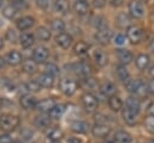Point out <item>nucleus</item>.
<instances>
[{"label": "nucleus", "instance_id": "f257e3e1", "mask_svg": "<svg viewBox=\"0 0 154 143\" xmlns=\"http://www.w3.org/2000/svg\"><path fill=\"white\" fill-rule=\"evenodd\" d=\"M19 125V118L13 114L0 115V129L4 131H12Z\"/></svg>", "mask_w": 154, "mask_h": 143}, {"label": "nucleus", "instance_id": "f03ea898", "mask_svg": "<svg viewBox=\"0 0 154 143\" xmlns=\"http://www.w3.org/2000/svg\"><path fill=\"white\" fill-rule=\"evenodd\" d=\"M77 87H78L77 82L75 79H72V78H63L59 82V89L66 96L73 95L76 93V90H77Z\"/></svg>", "mask_w": 154, "mask_h": 143}, {"label": "nucleus", "instance_id": "7ed1b4c3", "mask_svg": "<svg viewBox=\"0 0 154 143\" xmlns=\"http://www.w3.org/2000/svg\"><path fill=\"white\" fill-rule=\"evenodd\" d=\"M144 5L140 0H131L129 4V14L135 19H141L144 16Z\"/></svg>", "mask_w": 154, "mask_h": 143}, {"label": "nucleus", "instance_id": "20e7f679", "mask_svg": "<svg viewBox=\"0 0 154 143\" xmlns=\"http://www.w3.org/2000/svg\"><path fill=\"white\" fill-rule=\"evenodd\" d=\"M126 36H128V40L132 44H137V43H140L142 41L143 30L140 26H137V25H131L126 30Z\"/></svg>", "mask_w": 154, "mask_h": 143}, {"label": "nucleus", "instance_id": "39448f33", "mask_svg": "<svg viewBox=\"0 0 154 143\" xmlns=\"http://www.w3.org/2000/svg\"><path fill=\"white\" fill-rule=\"evenodd\" d=\"M82 103L87 112H94L97 108V99L91 93H85L82 95Z\"/></svg>", "mask_w": 154, "mask_h": 143}, {"label": "nucleus", "instance_id": "423d86ee", "mask_svg": "<svg viewBox=\"0 0 154 143\" xmlns=\"http://www.w3.org/2000/svg\"><path fill=\"white\" fill-rule=\"evenodd\" d=\"M48 55H49L48 49L43 46H40V47H36L35 50L32 52V60L36 64H42L48 59Z\"/></svg>", "mask_w": 154, "mask_h": 143}, {"label": "nucleus", "instance_id": "0eeeda50", "mask_svg": "<svg viewBox=\"0 0 154 143\" xmlns=\"http://www.w3.org/2000/svg\"><path fill=\"white\" fill-rule=\"evenodd\" d=\"M55 43L63 48V49H67L70 48V46L72 44V36L66 34V32H61V34H58L55 36Z\"/></svg>", "mask_w": 154, "mask_h": 143}, {"label": "nucleus", "instance_id": "6e6552de", "mask_svg": "<svg viewBox=\"0 0 154 143\" xmlns=\"http://www.w3.org/2000/svg\"><path fill=\"white\" fill-rule=\"evenodd\" d=\"M111 38H112V31L108 28L102 29V30H97L96 34H95V40L100 44H107V43H109Z\"/></svg>", "mask_w": 154, "mask_h": 143}, {"label": "nucleus", "instance_id": "1a4fd4ad", "mask_svg": "<svg viewBox=\"0 0 154 143\" xmlns=\"http://www.w3.org/2000/svg\"><path fill=\"white\" fill-rule=\"evenodd\" d=\"M55 105L57 103H55V101L53 99H43V100H41V101L37 102L36 109L40 111V112H42V113H47V112L49 113Z\"/></svg>", "mask_w": 154, "mask_h": 143}, {"label": "nucleus", "instance_id": "9d476101", "mask_svg": "<svg viewBox=\"0 0 154 143\" xmlns=\"http://www.w3.org/2000/svg\"><path fill=\"white\" fill-rule=\"evenodd\" d=\"M122 117L124 119V121L128 124V125H135L136 121H137V113L129 109L128 107H124L123 111H122Z\"/></svg>", "mask_w": 154, "mask_h": 143}, {"label": "nucleus", "instance_id": "9b49d317", "mask_svg": "<svg viewBox=\"0 0 154 143\" xmlns=\"http://www.w3.org/2000/svg\"><path fill=\"white\" fill-rule=\"evenodd\" d=\"M116 53H117V55H118V59H119L120 64H123V65H128V64L131 62L132 59H134V55H132V53H131L129 49L120 48V49H117Z\"/></svg>", "mask_w": 154, "mask_h": 143}, {"label": "nucleus", "instance_id": "f8f14e48", "mask_svg": "<svg viewBox=\"0 0 154 143\" xmlns=\"http://www.w3.org/2000/svg\"><path fill=\"white\" fill-rule=\"evenodd\" d=\"M93 59L95 61V64L100 67H103L106 66L107 61H108V58L106 55V53L102 50V49H95L93 52Z\"/></svg>", "mask_w": 154, "mask_h": 143}, {"label": "nucleus", "instance_id": "ddd939ff", "mask_svg": "<svg viewBox=\"0 0 154 143\" xmlns=\"http://www.w3.org/2000/svg\"><path fill=\"white\" fill-rule=\"evenodd\" d=\"M34 23H35V20H34L32 17H30V16H25V17L19 18V19L16 22V26H17L18 30L23 31V30H26V29L31 28V26L34 25Z\"/></svg>", "mask_w": 154, "mask_h": 143}, {"label": "nucleus", "instance_id": "4468645a", "mask_svg": "<svg viewBox=\"0 0 154 143\" xmlns=\"http://www.w3.org/2000/svg\"><path fill=\"white\" fill-rule=\"evenodd\" d=\"M19 102H20V106H22L24 109H32V108H36V105H37L35 97L31 96V95H28V94L23 95V96L20 97Z\"/></svg>", "mask_w": 154, "mask_h": 143}, {"label": "nucleus", "instance_id": "2eb2a0df", "mask_svg": "<svg viewBox=\"0 0 154 143\" xmlns=\"http://www.w3.org/2000/svg\"><path fill=\"white\" fill-rule=\"evenodd\" d=\"M109 127L106 124H95L91 127V133L95 137H106L109 133Z\"/></svg>", "mask_w": 154, "mask_h": 143}, {"label": "nucleus", "instance_id": "dca6fc26", "mask_svg": "<svg viewBox=\"0 0 154 143\" xmlns=\"http://www.w3.org/2000/svg\"><path fill=\"white\" fill-rule=\"evenodd\" d=\"M73 10L78 16H84L89 12V4L85 0H76L73 4Z\"/></svg>", "mask_w": 154, "mask_h": 143}, {"label": "nucleus", "instance_id": "f3484780", "mask_svg": "<svg viewBox=\"0 0 154 143\" xmlns=\"http://www.w3.org/2000/svg\"><path fill=\"white\" fill-rule=\"evenodd\" d=\"M144 83L141 79H129L128 82H125V88L129 93L131 94H137V91L140 90V88L143 85Z\"/></svg>", "mask_w": 154, "mask_h": 143}, {"label": "nucleus", "instance_id": "a211bd4d", "mask_svg": "<svg viewBox=\"0 0 154 143\" xmlns=\"http://www.w3.org/2000/svg\"><path fill=\"white\" fill-rule=\"evenodd\" d=\"M130 14L125 13V12H120L118 13V16L116 17V24L119 26V28H129L131 26L130 23H131V19H130Z\"/></svg>", "mask_w": 154, "mask_h": 143}, {"label": "nucleus", "instance_id": "6ab92c4d", "mask_svg": "<svg viewBox=\"0 0 154 143\" xmlns=\"http://www.w3.org/2000/svg\"><path fill=\"white\" fill-rule=\"evenodd\" d=\"M53 8L57 13H60V14H65L69 12V8H70V4H69V0H55L54 1V5H53Z\"/></svg>", "mask_w": 154, "mask_h": 143}, {"label": "nucleus", "instance_id": "aec40b11", "mask_svg": "<svg viewBox=\"0 0 154 143\" xmlns=\"http://www.w3.org/2000/svg\"><path fill=\"white\" fill-rule=\"evenodd\" d=\"M35 42V37L30 32H23L20 36H19V43L23 48H29L34 44Z\"/></svg>", "mask_w": 154, "mask_h": 143}, {"label": "nucleus", "instance_id": "412c9836", "mask_svg": "<svg viewBox=\"0 0 154 143\" xmlns=\"http://www.w3.org/2000/svg\"><path fill=\"white\" fill-rule=\"evenodd\" d=\"M135 62H136L137 68L141 70V71H143V70H146V68L149 66V64H150V59H149V56H148L147 54H140V55L136 56Z\"/></svg>", "mask_w": 154, "mask_h": 143}, {"label": "nucleus", "instance_id": "4be33fe9", "mask_svg": "<svg viewBox=\"0 0 154 143\" xmlns=\"http://www.w3.org/2000/svg\"><path fill=\"white\" fill-rule=\"evenodd\" d=\"M75 67H76V72L79 73L81 76L88 77L91 73V66L85 61H81L79 64H76Z\"/></svg>", "mask_w": 154, "mask_h": 143}, {"label": "nucleus", "instance_id": "5701e85b", "mask_svg": "<svg viewBox=\"0 0 154 143\" xmlns=\"http://www.w3.org/2000/svg\"><path fill=\"white\" fill-rule=\"evenodd\" d=\"M100 90H101V93H102L105 96L111 97V96H113V95L116 94L117 88H116V85H114L113 83H111V82H105V83L101 84Z\"/></svg>", "mask_w": 154, "mask_h": 143}, {"label": "nucleus", "instance_id": "b1692460", "mask_svg": "<svg viewBox=\"0 0 154 143\" xmlns=\"http://www.w3.org/2000/svg\"><path fill=\"white\" fill-rule=\"evenodd\" d=\"M108 106H109V108L112 111L118 112V111H120L123 108V101H122V99L119 96L113 95V96L108 97Z\"/></svg>", "mask_w": 154, "mask_h": 143}, {"label": "nucleus", "instance_id": "393cba45", "mask_svg": "<svg viewBox=\"0 0 154 143\" xmlns=\"http://www.w3.org/2000/svg\"><path fill=\"white\" fill-rule=\"evenodd\" d=\"M6 61L10 65H18L22 61V54L18 50H11L6 55Z\"/></svg>", "mask_w": 154, "mask_h": 143}, {"label": "nucleus", "instance_id": "a878e982", "mask_svg": "<svg viewBox=\"0 0 154 143\" xmlns=\"http://www.w3.org/2000/svg\"><path fill=\"white\" fill-rule=\"evenodd\" d=\"M116 73H117V77H118L119 81H122V82H128L129 81V71H128L125 65L119 64L116 67Z\"/></svg>", "mask_w": 154, "mask_h": 143}, {"label": "nucleus", "instance_id": "bb28decb", "mask_svg": "<svg viewBox=\"0 0 154 143\" xmlns=\"http://www.w3.org/2000/svg\"><path fill=\"white\" fill-rule=\"evenodd\" d=\"M125 107H128L129 109H131V111H134V112H136V113L138 114L140 108H141V102H140L138 99L130 96V97H128L126 101H125Z\"/></svg>", "mask_w": 154, "mask_h": 143}, {"label": "nucleus", "instance_id": "cd10ccee", "mask_svg": "<svg viewBox=\"0 0 154 143\" xmlns=\"http://www.w3.org/2000/svg\"><path fill=\"white\" fill-rule=\"evenodd\" d=\"M38 83L41 84V87L45 88H52L54 84V77L48 75V73H42L38 77Z\"/></svg>", "mask_w": 154, "mask_h": 143}, {"label": "nucleus", "instance_id": "c85d7f7f", "mask_svg": "<svg viewBox=\"0 0 154 143\" xmlns=\"http://www.w3.org/2000/svg\"><path fill=\"white\" fill-rule=\"evenodd\" d=\"M71 130L77 133H85L88 130V124L82 120H76L71 124Z\"/></svg>", "mask_w": 154, "mask_h": 143}, {"label": "nucleus", "instance_id": "c756f323", "mask_svg": "<svg viewBox=\"0 0 154 143\" xmlns=\"http://www.w3.org/2000/svg\"><path fill=\"white\" fill-rule=\"evenodd\" d=\"M91 25L96 29V30H102V29H106L107 28V22L103 17L101 16H95L91 18Z\"/></svg>", "mask_w": 154, "mask_h": 143}, {"label": "nucleus", "instance_id": "7c9ffc66", "mask_svg": "<svg viewBox=\"0 0 154 143\" xmlns=\"http://www.w3.org/2000/svg\"><path fill=\"white\" fill-rule=\"evenodd\" d=\"M63 137V131L59 130L58 127H52L48 130L47 132V139L52 141V142H59V139Z\"/></svg>", "mask_w": 154, "mask_h": 143}, {"label": "nucleus", "instance_id": "2f4dec72", "mask_svg": "<svg viewBox=\"0 0 154 143\" xmlns=\"http://www.w3.org/2000/svg\"><path fill=\"white\" fill-rule=\"evenodd\" d=\"M88 49H89V46L83 42V41H79L77 42L75 46H73V50H75V54L78 55V56H83L88 53Z\"/></svg>", "mask_w": 154, "mask_h": 143}, {"label": "nucleus", "instance_id": "473e14b6", "mask_svg": "<svg viewBox=\"0 0 154 143\" xmlns=\"http://www.w3.org/2000/svg\"><path fill=\"white\" fill-rule=\"evenodd\" d=\"M64 112H65V106H64V105H55V106L52 108V111L49 112V117H51L52 119L58 120V119H60V118L63 117Z\"/></svg>", "mask_w": 154, "mask_h": 143}, {"label": "nucleus", "instance_id": "72a5a7b5", "mask_svg": "<svg viewBox=\"0 0 154 143\" xmlns=\"http://www.w3.org/2000/svg\"><path fill=\"white\" fill-rule=\"evenodd\" d=\"M36 36H37V38L40 41H45L46 42V41H48L51 38V31L45 26H40V28L36 29Z\"/></svg>", "mask_w": 154, "mask_h": 143}, {"label": "nucleus", "instance_id": "f704fd0d", "mask_svg": "<svg viewBox=\"0 0 154 143\" xmlns=\"http://www.w3.org/2000/svg\"><path fill=\"white\" fill-rule=\"evenodd\" d=\"M114 139L117 143H131V136L125 131H118L116 132Z\"/></svg>", "mask_w": 154, "mask_h": 143}, {"label": "nucleus", "instance_id": "c9c22d12", "mask_svg": "<svg viewBox=\"0 0 154 143\" xmlns=\"http://www.w3.org/2000/svg\"><path fill=\"white\" fill-rule=\"evenodd\" d=\"M22 70L25 73H35L36 72V62L34 60H25L22 65Z\"/></svg>", "mask_w": 154, "mask_h": 143}, {"label": "nucleus", "instance_id": "e433bc0d", "mask_svg": "<svg viewBox=\"0 0 154 143\" xmlns=\"http://www.w3.org/2000/svg\"><path fill=\"white\" fill-rule=\"evenodd\" d=\"M51 29L53 31L58 32V34H61L64 31V29H65V24H64V22L61 19H53L51 22Z\"/></svg>", "mask_w": 154, "mask_h": 143}, {"label": "nucleus", "instance_id": "4c0bfd02", "mask_svg": "<svg viewBox=\"0 0 154 143\" xmlns=\"http://www.w3.org/2000/svg\"><path fill=\"white\" fill-rule=\"evenodd\" d=\"M34 124L37 126V127H41V129H45L49 125V119L47 117H43V115H38L35 118V121Z\"/></svg>", "mask_w": 154, "mask_h": 143}, {"label": "nucleus", "instance_id": "58836bf2", "mask_svg": "<svg viewBox=\"0 0 154 143\" xmlns=\"http://www.w3.org/2000/svg\"><path fill=\"white\" fill-rule=\"evenodd\" d=\"M16 13H17V10H16L11 4L7 5V6H5L4 10H2V16L6 17V18H8V19L13 18V17L16 16Z\"/></svg>", "mask_w": 154, "mask_h": 143}, {"label": "nucleus", "instance_id": "ea45409f", "mask_svg": "<svg viewBox=\"0 0 154 143\" xmlns=\"http://www.w3.org/2000/svg\"><path fill=\"white\" fill-rule=\"evenodd\" d=\"M45 70H46V73H48V75H51V76H53V77H55L57 75H59V67H58L57 65L52 64V62L46 64Z\"/></svg>", "mask_w": 154, "mask_h": 143}, {"label": "nucleus", "instance_id": "a19ab883", "mask_svg": "<svg viewBox=\"0 0 154 143\" xmlns=\"http://www.w3.org/2000/svg\"><path fill=\"white\" fill-rule=\"evenodd\" d=\"M20 136H22V138L25 142H31L34 139V136L35 135H34V131H31L30 129H24V130H22Z\"/></svg>", "mask_w": 154, "mask_h": 143}, {"label": "nucleus", "instance_id": "79ce46f5", "mask_svg": "<svg viewBox=\"0 0 154 143\" xmlns=\"http://www.w3.org/2000/svg\"><path fill=\"white\" fill-rule=\"evenodd\" d=\"M5 37H6V40H7L8 42H11V43H16V42L18 41V36H17V34H16V31H14L13 29H8V30L6 31Z\"/></svg>", "mask_w": 154, "mask_h": 143}, {"label": "nucleus", "instance_id": "37998d69", "mask_svg": "<svg viewBox=\"0 0 154 143\" xmlns=\"http://www.w3.org/2000/svg\"><path fill=\"white\" fill-rule=\"evenodd\" d=\"M25 87H26V90L32 91V93L38 91V90L41 89V84L38 83V81H30L29 83H26Z\"/></svg>", "mask_w": 154, "mask_h": 143}, {"label": "nucleus", "instance_id": "c03bdc74", "mask_svg": "<svg viewBox=\"0 0 154 143\" xmlns=\"http://www.w3.org/2000/svg\"><path fill=\"white\" fill-rule=\"evenodd\" d=\"M144 126L149 132L154 133V115H148L144 120Z\"/></svg>", "mask_w": 154, "mask_h": 143}, {"label": "nucleus", "instance_id": "a18cd8bd", "mask_svg": "<svg viewBox=\"0 0 154 143\" xmlns=\"http://www.w3.org/2000/svg\"><path fill=\"white\" fill-rule=\"evenodd\" d=\"M113 42H114L116 46L122 47V46L125 44V42H126V37H125L123 34H117V35L114 36V38H113Z\"/></svg>", "mask_w": 154, "mask_h": 143}, {"label": "nucleus", "instance_id": "49530a36", "mask_svg": "<svg viewBox=\"0 0 154 143\" xmlns=\"http://www.w3.org/2000/svg\"><path fill=\"white\" fill-rule=\"evenodd\" d=\"M11 5L18 11V10H24L26 8V2L24 0H11Z\"/></svg>", "mask_w": 154, "mask_h": 143}, {"label": "nucleus", "instance_id": "de8ad7c7", "mask_svg": "<svg viewBox=\"0 0 154 143\" xmlns=\"http://www.w3.org/2000/svg\"><path fill=\"white\" fill-rule=\"evenodd\" d=\"M12 138L8 133H1L0 135V143H11Z\"/></svg>", "mask_w": 154, "mask_h": 143}, {"label": "nucleus", "instance_id": "09e8293b", "mask_svg": "<svg viewBox=\"0 0 154 143\" xmlns=\"http://www.w3.org/2000/svg\"><path fill=\"white\" fill-rule=\"evenodd\" d=\"M51 0H36V4L40 8H47L49 6Z\"/></svg>", "mask_w": 154, "mask_h": 143}, {"label": "nucleus", "instance_id": "8fccbe9b", "mask_svg": "<svg viewBox=\"0 0 154 143\" xmlns=\"http://www.w3.org/2000/svg\"><path fill=\"white\" fill-rule=\"evenodd\" d=\"M106 5V0H93V6L95 8H102Z\"/></svg>", "mask_w": 154, "mask_h": 143}, {"label": "nucleus", "instance_id": "3c124183", "mask_svg": "<svg viewBox=\"0 0 154 143\" xmlns=\"http://www.w3.org/2000/svg\"><path fill=\"white\" fill-rule=\"evenodd\" d=\"M108 1V4L111 5V6H113V7H118V6H120L123 2H124V0H107Z\"/></svg>", "mask_w": 154, "mask_h": 143}, {"label": "nucleus", "instance_id": "603ef678", "mask_svg": "<svg viewBox=\"0 0 154 143\" xmlns=\"http://www.w3.org/2000/svg\"><path fill=\"white\" fill-rule=\"evenodd\" d=\"M147 113H148V115H154V102H153L152 105L148 106V108H147Z\"/></svg>", "mask_w": 154, "mask_h": 143}, {"label": "nucleus", "instance_id": "864d4df0", "mask_svg": "<svg viewBox=\"0 0 154 143\" xmlns=\"http://www.w3.org/2000/svg\"><path fill=\"white\" fill-rule=\"evenodd\" d=\"M148 88H149V91L154 94V77L152 78V81H150V83H149V87H148Z\"/></svg>", "mask_w": 154, "mask_h": 143}, {"label": "nucleus", "instance_id": "5fc2aeb1", "mask_svg": "<svg viewBox=\"0 0 154 143\" xmlns=\"http://www.w3.org/2000/svg\"><path fill=\"white\" fill-rule=\"evenodd\" d=\"M67 143H81V141L78 138H75V137H71L67 139Z\"/></svg>", "mask_w": 154, "mask_h": 143}, {"label": "nucleus", "instance_id": "6e6d98bb", "mask_svg": "<svg viewBox=\"0 0 154 143\" xmlns=\"http://www.w3.org/2000/svg\"><path fill=\"white\" fill-rule=\"evenodd\" d=\"M4 65H5V60H4L2 58H0V68L4 67Z\"/></svg>", "mask_w": 154, "mask_h": 143}, {"label": "nucleus", "instance_id": "4d7b16f0", "mask_svg": "<svg viewBox=\"0 0 154 143\" xmlns=\"http://www.w3.org/2000/svg\"><path fill=\"white\" fill-rule=\"evenodd\" d=\"M149 73H150V76H152V77H154V66H152V67H150Z\"/></svg>", "mask_w": 154, "mask_h": 143}, {"label": "nucleus", "instance_id": "13d9d810", "mask_svg": "<svg viewBox=\"0 0 154 143\" xmlns=\"http://www.w3.org/2000/svg\"><path fill=\"white\" fill-rule=\"evenodd\" d=\"M150 18H152V20L154 22V8H153L152 12H150Z\"/></svg>", "mask_w": 154, "mask_h": 143}, {"label": "nucleus", "instance_id": "bf43d9fd", "mask_svg": "<svg viewBox=\"0 0 154 143\" xmlns=\"http://www.w3.org/2000/svg\"><path fill=\"white\" fill-rule=\"evenodd\" d=\"M150 49H152V53L154 54V41L150 43Z\"/></svg>", "mask_w": 154, "mask_h": 143}, {"label": "nucleus", "instance_id": "052dcab7", "mask_svg": "<svg viewBox=\"0 0 154 143\" xmlns=\"http://www.w3.org/2000/svg\"><path fill=\"white\" fill-rule=\"evenodd\" d=\"M2 47H4V41H2L1 38H0V49H1Z\"/></svg>", "mask_w": 154, "mask_h": 143}, {"label": "nucleus", "instance_id": "680f3d73", "mask_svg": "<svg viewBox=\"0 0 154 143\" xmlns=\"http://www.w3.org/2000/svg\"><path fill=\"white\" fill-rule=\"evenodd\" d=\"M106 143H117V142H114V141H107Z\"/></svg>", "mask_w": 154, "mask_h": 143}, {"label": "nucleus", "instance_id": "e2e57ef3", "mask_svg": "<svg viewBox=\"0 0 154 143\" xmlns=\"http://www.w3.org/2000/svg\"><path fill=\"white\" fill-rule=\"evenodd\" d=\"M140 1H142V2H147L148 0H140Z\"/></svg>", "mask_w": 154, "mask_h": 143}, {"label": "nucleus", "instance_id": "0e129e2a", "mask_svg": "<svg viewBox=\"0 0 154 143\" xmlns=\"http://www.w3.org/2000/svg\"><path fill=\"white\" fill-rule=\"evenodd\" d=\"M148 143H154V139H152V141H149Z\"/></svg>", "mask_w": 154, "mask_h": 143}, {"label": "nucleus", "instance_id": "69168bd1", "mask_svg": "<svg viewBox=\"0 0 154 143\" xmlns=\"http://www.w3.org/2000/svg\"><path fill=\"white\" fill-rule=\"evenodd\" d=\"M1 5H2V0H0V7H1Z\"/></svg>", "mask_w": 154, "mask_h": 143}, {"label": "nucleus", "instance_id": "338daca9", "mask_svg": "<svg viewBox=\"0 0 154 143\" xmlns=\"http://www.w3.org/2000/svg\"><path fill=\"white\" fill-rule=\"evenodd\" d=\"M13 143H20V142H13Z\"/></svg>", "mask_w": 154, "mask_h": 143}]
</instances>
